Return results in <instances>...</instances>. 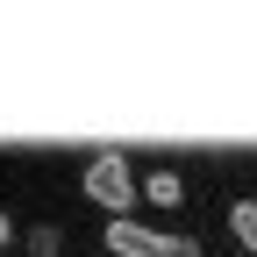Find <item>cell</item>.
<instances>
[{
	"mask_svg": "<svg viewBox=\"0 0 257 257\" xmlns=\"http://www.w3.org/2000/svg\"><path fill=\"white\" fill-rule=\"evenodd\" d=\"M79 186H86V200H93V207H107V214H128V200L143 193L136 179H128V157H121V150H100V157L86 165Z\"/></svg>",
	"mask_w": 257,
	"mask_h": 257,
	"instance_id": "obj_1",
	"label": "cell"
},
{
	"mask_svg": "<svg viewBox=\"0 0 257 257\" xmlns=\"http://www.w3.org/2000/svg\"><path fill=\"white\" fill-rule=\"evenodd\" d=\"M107 250H114V257H179L186 236H157V229H143V221L114 214V221H107Z\"/></svg>",
	"mask_w": 257,
	"mask_h": 257,
	"instance_id": "obj_2",
	"label": "cell"
},
{
	"mask_svg": "<svg viewBox=\"0 0 257 257\" xmlns=\"http://www.w3.org/2000/svg\"><path fill=\"white\" fill-rule=\"evenodd\" d=\"M143 200H157V207H179V200H186L179 172H150V179H143Z\"/></svg>",
	"mask_w": 257,
	"mask_h": 257,
	"instance_id": "obj_3",
	"label": "cell"
},
{
	"mask_svg": "<svg viewBox=\"0 0 257 257\" xmlns=\"http://www.w3.org/2000/svg\"><path fill=\"white\" fill-rule=\"evenodd\" d=\"M229 229H236V243L257 257V200H236V207H229Z\"/></svg>",
	"mask_w": 257,
	"mask_h": 257,
	"instance_id": "obj_4",
	"label": "cell"
},
{
	"mask_svg": "<svg viewBox=\"0 0 257 257\" xmlns=\"http://www.w3.org/2000/svg\"><path fill=\"white\" fill-rule=\"evenodd\" d=\"M29 250H36V257H57V229H50V221H36V229H29Z\"/></svg>",
	"mask_w": 257,
	"mask_h": 257,
	"instance_id": "obj_5",
	"label": "cell"
},
{
	"mask_svg": "<svg viewBox=\"0 0 257 257\" xmlns=\"http://www.w3.org/2000/svg\"><path fill=\"white\" fill-rule=\"evenodd\" d=\"M8 236H15V229H8V214H0V250H8Z\"/></svg>",
	"mask_w": 257,
	"mask_h": 257,
	"instance_id": "obj_6",
	"label": "cell"
},
{
	"mask_svg": "<svg viewBox=\"0 0 257 257\" xmlns=\"http://www.w3.org/2000/svg\"><path fill=\"white\" fill-rule=\"evenodd\" d=\"M179 257H200V243H186V250H179Z\"/></svg>",
	"mask_w": 257,
	"mask_h": 257,
	"instance_id": "obj_7",
	"label": "cell"
}]
</instances>
